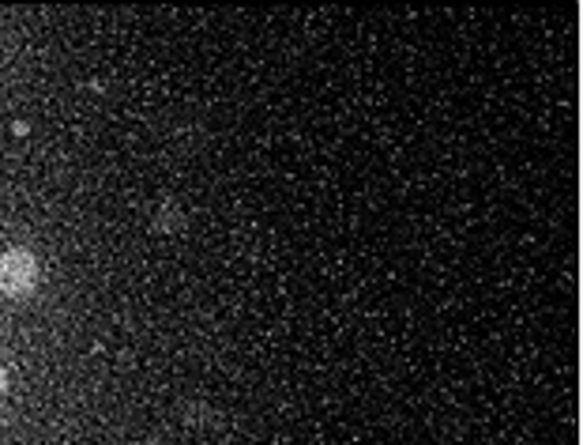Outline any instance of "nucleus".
Returning <instances> with one entry per match:
<instances>
[{
    "label": "nucleus",
    "instance_id": "f257e3e1",
    "mask_svg": "<svg viewBox=\"0 0 583 445\" xmlns=\"http://www.w3.org/2000/svg\"><path fill=\"white\" fill-rule=\"evenodd\" d=\"M35 276H38V264L35 257L23 253V249H12L4 260H0V287L8 295H23V291L35 287Z\"/></svg>",
    "mask_w": 583,
    "mask_h": 445
},
{
    "label": "nucleus",
    "instance_id": "f03ea898",
    "mask_svg": "<svg viewBox=\"0 0 583 445\" xmlns=\"http://www.w3.org/2000/svg\"><path fill=\"white\" fill-rule=\"evenodd\" d=\"M4 385H8V377H4V370H0V393H4Z\"/></svg>",
    "mask_w": 583,
    "mask_h": 445
}]
</instances>
